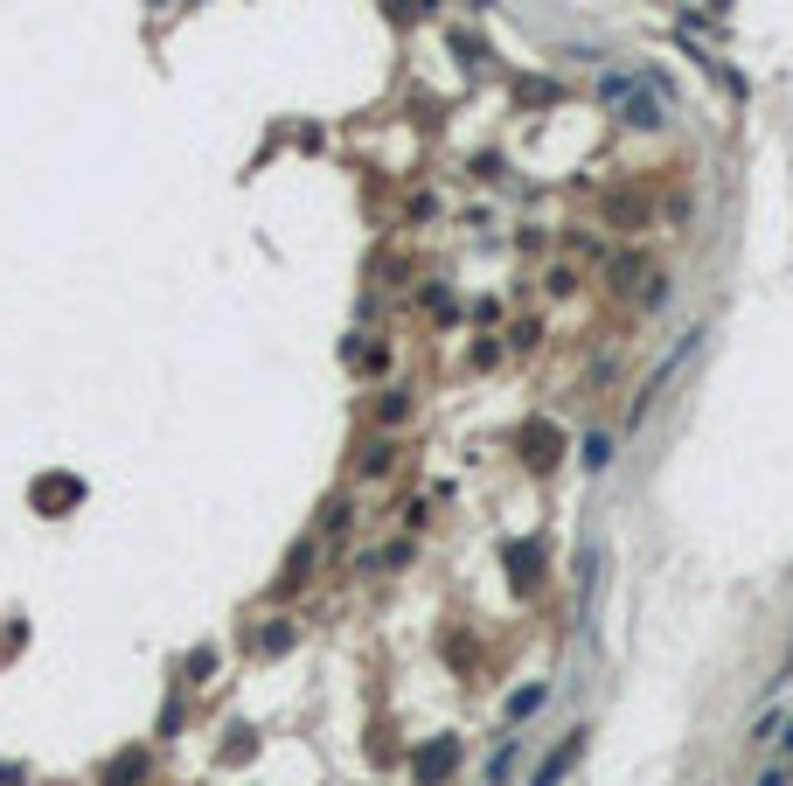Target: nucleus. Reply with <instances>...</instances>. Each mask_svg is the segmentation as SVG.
<instances>
[{
    "label": "nucleus",
    "instance_id": "obj_1",
    "mask_svg": "<svg viewBox=\"0 0 793 786\" xmlns=\"http://www.w3.org/2000/svg\"><path fill=\"white\" fill-rule=\"evenodd\" d=\"M453 773H460V738L453 731H439L432 745H418V759H411V780L418 786H446Z\"/></svg>",
    "mask_w": 793,
    "mask_h": 786
},
{
    "label": "nucleus",
    "instance_id": "obj_2",
    "mask_svg": "<svg viewBox=\"0 0 793 786\" xmlns=\"http://www.w3.org/2000/svg\"><path fill=\"white\" fill-rule=\"evenodd\" d=\"M585 738H592V724H578L564 745H550L543 759H536V773H529V786H564L571 773H578V759H585Z\"/></svg>",
    "mask_w": 793,
    "mask_h": 786
},
{
    "label": "nucleus",
    "instance_id": "obj_3",
    "mask_svg": "<svg viewBox=\"0 0 793 786\" xmlns=\"http://www.w3.org/2000/svg\"><path fill=\"white\" fill-rule=\"evenodd\" d=\"M515 766H522V738L508 731V738H501V745L487 752V766H480V786H508V780H515Z\"/></svg>",
    "mask_w": 793,
    "mask_h": 786
},
{
    "label": "nucleus",
    "instance_id": "obj_4",
    "mask_svg": "<svg viewBox=\"0 0 793 786\" xmlns=\"http://www.w3.org/2000/svg\"><path fill=\"white\" fill-rule=\"evenodd\" d=\"M543 703H550V682H522V689L508 696V710H501V724L515 731V724H529V717H536Z\"/></svg>",
    "mask_w": 793,
    "mask_h": 786
},
{
    "label": "nucleus",
    "instance_id": "obj_5",
    "mask_svg": "<svg viewBox=\"0 0 793 786\" xmlns=\"http://www.w3.org/2000/svg\"><path fill=\"white\" fill-rule=\"evenodd\" d=\"M522 460H529L536 473L557 467V425H529V432H522Z\"/></svg>",
    "mask_w": 793,
    "mask_h": 786
},
{
    "label": "nucleus",
    "instance_id": "obj_6",
    "mask_svg": "<svg viewBox=\"0 0 793 786\" xmlns=\"http://www.w3.org/2000/svg\"><path fill=\"white\" fill-rule=\"evenodd\" d=\"M84 487L70 480V473H49V480H35V501H42V515H63V501H77Z\"/></svg>",
    "mask_w": 793,
    "mask_h": 786
},
{
    "label": "nucleus",
    "instance_id": "obj_7",
    "mask_svg": "<svg viewBox=\"0 0 793 786\" xmlns=\"http://www.w3.org/2000/svg\"><path fill=\"white\" fill-rule=\"evenodd\" d=\"M613 446H620L613 432H585V439H578V460H585V473H606V467H613Z\"/></svg>",
    "mask_w": 793,
    "mask_h": 786
},
{
    "label": "nucleus",
    "instance_id": "obj_8",
    "mask_svg": "<svg viewBox=\"0 0 793 786\" xmlns=\"http://www.w3.org/2000/svg\"><path fill=\"white\" fill-rule=\"evenodd\" d=\"M620 119H627V126H640V133H654V126H668V119H661V105H654L647 91H634V98L620 105Z\"/></svg>",
    "mask_w": 793,
    "mask_h": 786
},
{
    "label": "nucleus",
    "instance_id": "obj_9",
    "mask_svg": "<svg viewBox=\"0 0 793 786\" xmlns=\"http://www.w3.org/2000/svg\"><path fill=\"white\" fill-rule=\"evenodd\" d=\"M634 91H640L634 70H606V77H599V98H606V105H627Z\"/></svg>",
    "mask_w": 793,
    "mask_h": 786
},
{
    "label": "nucleus",
    "instance_id": "obj_10",
    "mask_svg": "<svg viewBox=\"0 0 793 786\" xmlns=\"http://www.w3.org/2000/svg\"><path fill=\"white\" fill-rule=\"evenodd\" d=\"M140 773H147V752H119V759H112V773H105V786H133Z\"/></svg>",
    "mask_w": 793,
    "mask_h": 786
},
{
    "label": "nucleus",
    "instance_id": "obj_11",
    "mask_svg": "<svg viewBox=\"0 0 793 786\" xmlns=\"http://www.w3.org/2000/svg\"><path fill=\"white\" fill-rule=\"evenodd\" d=\"M251 647H258V654H286V647H293V627H286V620H279V627L251 633Z\"/></svg>",
    "mask_w": 793,
    "mask_h": 786
},
{
    "label": "nucleus",
    "instance_id": "obj_12",
    "mask_svg": "<svg viewBox=\"0 0 793 786\" xmlns=\"http://www.w3.org/2000/svg\"><path fill=\"white\" fill-rule=\"evenodd\" d=\"M181 675H188V682H209V675H216V647H195V654L181 661Z\"/></svg>",
    "mask_w": 793,
    "mask_h": 786
},
{
    "label": "nucleus",
    "instance_id": "obj_13",
    "mask_svg": "<svg viewBox=\"0 0 793 786\" xmlns=\"http://www.w3.org/2000/svg\"><path fill=\"white\" fill-rule=\"evenodd\" d=\"M348 515H355V508L334 494V501H327V515H320V529H327V536H341V529H348Z\"/></svg>",
    "mask_w": 793,
    "mask_h": 786
},
{
    "label": "nucleus",
    "instance_id": "obj_14",
    "mask_svg": "<svg viewBox=\"0 0 793 786\" xmlns=\"http://www.w3.org/2000/svg\"><path fill=\"white\" fill-rule=\"evenodd\" d=\"M362 473H369V480H383V473H390V446H383V439L362 453Z\"/></svg>",
    "mask_w": 793,
    "mask_h": 786
},
{
    "label": "nucleus",
    "instance_id": "obj_15",
    "mask_svg": "<svg viewBox=\"0 0 793 786\" xmlns=\"http://www.w3.org/2000/svg\"><path fill=\"white\" fill-rule=\"evenodd\" d=\"M780 759H787V766H793V717H787V724H780Z\"/></svg>",
    "mask_w": 793,
    "mask_h": 786
},
{
    "label": "nucleus",
    "instance_id": "obj_16",
    "mask_svg": "<svg viewBox=\"0 0 793 786\" xmlns=\"http://www.w3.org/2000/svg\"><path fill=\"white\" fill-rule=\"evenodd\" d=\"M759 786H787V766H773V773H759Z\"/></svg>",
    "mask_w": 793,
    "mask_h": 786
},
{
    "label": "nucleus",
    "instance_id": "obj_17",
    "mask_svg": "<svg viewBox=\"0 0 793 786\" xmlns=\"http://www.w3.org/2000/svg\"><path fill=\"white\" fill-rule=\"evenodd\" d=\"M474 7H494V0H474Z\"/></svg>",
    "mask_w": 793,
    "mask_h": 786
}]
</instances>
